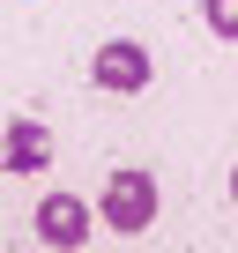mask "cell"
I'll return each instance as SVG.
<instances>
[{
	"label": "cell",
	"instance_id": "obj_1",
	"mask_svg": "<svg viewBox=\"0 0 238 253\" xmlns=\"http://www.w3.org/2000/svg\"><path fill=\"white\" fill-rule=\"evenodd\" d=\"M97 223L119 231V238H134L157 223V179L149 171H112L104 179V201H97Z\"/></svg>",
	"mask_w": 238,
	"mask_h": 253
},
{
	"label": "cell",
	"instance_id": "obj_2",
	"mask_svg": "<svg viewBox=\"0 0 238 253\" xmlns=\"http://www.w3.org/2000/svg\"><path fill=\"white\" fill-rule=\"evenodd\" d=\"M149 75H157V60H149V45H134V38H112V45H97V60H89V82L112 89V97H142Z\"/></svg>",
	"mask_w": 238,
	"mask_h": 253
},
{
	"label": "cell",
	"instance_id": "obj_3",
	"mask_svg": "<svg viewBox=\"0 0 238 253\" xmlns=\"http://www.w3.org/2000/svg\"><path fill=\"white\" fill-rule=\"evenodd\" d=\"M30 223H38V238H45V246H82V238H89V223H97V216H89V209H82V201H75V194H45V201H38V216H30Z\"/></svg>",
	"mask_w": 238,
	"mask_h": 253
},
{
	"label": "cell",
	"instance_id": "obj_4",
	"mask_svg": "<svg viewBox=\"0 0 238 253\" xmlns=\"http://www.w3.org/2000/svg\"><path fill=\"white\" fill-rule=\"evenodd\" d=\"M0 164H8V171H45L52 164V134H45L38 119H15L8 142H0Z\"/></svg>",
	"mask_w": 238,
	"mask_h": 253
},
{
	"label": "cell",
	"instance_id": "obj_5",
	"mask_svg": "<svg viewBox=\"0 0 238 253\" xmlns=\"http://www.w3.org/2000/svg\"><path fill=\"white\" fill-rule=\"evenodd\" d=\"M201 23H208L216 38H231V45H238V0H201Z\"/></svg>",
	"mask_w": 238,
	"mask_h": 253
},
{
	"label": "cell",
	"instance_id": "obj_6",
	"mask_svg": "<svg viewBox=\"0 0 238 253\" xmlns=\"http://www.w3.org/2000/svg\"><path fill=\"white\" fill-rule=\"evenodd\" d=\"M231 194H238V171H231Z\"/></svg>",
	"mask_w": 238,
	"mask_h": 253
}]
</instances>
